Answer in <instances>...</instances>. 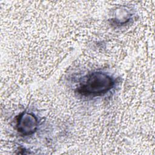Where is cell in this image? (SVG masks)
Instances as JSON below:
<instances>
[{
	"label": "cell",
	"mask_w": 155,
	"mask_h": 155,
	"mask_svg": "<svg viewBox=\"0 0 155 155\" xmlns=\"http://www.w3.org/2000/svg\"><path fill=\"white\" fill-rule=\"evenodd\" d=\"M114 85L111 76L102 72L89 74L78 87V92L85 96H96L106 93Z\"/></svg>",
	"instance_id": "1"
},
{
	"label": "cell",
	"mask_w": 155,
	"mask_h": 155,
	"mask_svg": "<svg viewBox=\"0 0 155 155\" xmlns=\"http://www.w3.org/2000/svg\"><path fill=\"white\" fill-rule=\"evenodd\" d=\"M37 124V119L33 114L23 113L18 117L16 127L19 132L24 135H28L36 131Z\"/></svg>",
	"instance_id": "2"
}]
</instances>
